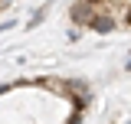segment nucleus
Segmentation results:
<instances>
[{
	"instance_id": "1",
	"label": "nucleus",
	"mask_w": 131,
	"mask_h": 124,
	"mask_svg": "<svg viewBox=\"0 0 131 124\" xmlns=\"http://www.w3.org/2000/svg\"><path fill=\"white\" fill-rule=\"evenodd\" d=\"M85 30H92V33H112V30H118V16H115L112 10H98V13L89 20Z\"/></svg>"
},
{
	"instance_id": "2",
	"label": "nucleus",
	"mask_w": 131,
	"mask_h": 124,
	"mask_svg": "<svg viewBox=\"0 0 131 124\" xmlns=\"http://www.w3.org/2000/svg\"><path fill=\"white\" fill-rule=\"evenodd\" d=\"M95 13H98V10H95V7H89L85 0H75V3L69 7V20H72L79 30H82V26H89V20H92Z\"/></svg>"
},
{
	"instance_id": "3",
	"label": "nucleus",
	"mask_w": 131,
	"mask_h": 124,
	"mask_svg": "<svg viewBox=\"0 0 131 124\" xmlns=\"http://www.w3.org/2000/svg\"><path fill=\"white\" fill-rule=\"evenodd\" d=\"M69 124H82V114H79V111H75V114L69 118Z\"/></svg>"
}]
</instances>
